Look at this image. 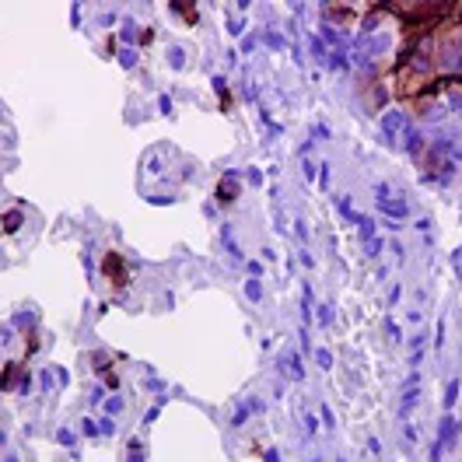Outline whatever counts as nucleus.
<instances>
[{"instance_id":"f257e3e1","label":"nucleus","mask_w":462,"mask_h":462,"mask_svg":"<svg viewBox=\"0 0 462 462\" xmlns=\"http://www.w3.org/2000/svg\"><path fill=\"white\" fill-rule=\"evenodd\" d=\"M123 270H127L123 256H115V252H109V256L102 259V273H105V277H109V280H112L115 287H123V284H127V273H123Z\"/></svg>"},{"instance_id":"7ed1b4c3","label":"nucleus","mask_w":462,"mask_h":462,"mask_svg":"<svg viewBox=\"0 0 462 462\" xmlns=\"http://www.w3.org/2000/svg\"><path fill=\"white\" fill-rule=\"evenodd\" d=\"M455 396H459V382H452V385H448V407L455 403Z\"/></svg>"},{"instance_id":"f03ea898","label":"nucleus","mask_w":462,"mask_h":462,"mask_svg":"<svg viewBox=\"0 0 462 462\" xmlns=\"http://www.w3.org/2000/svg\"><path fill=\"white\" fill-rule=\"evenodd\" d=\"M235 176H224V183H221V200H231V196H235Z\"/></svg>"}]
</instances>
